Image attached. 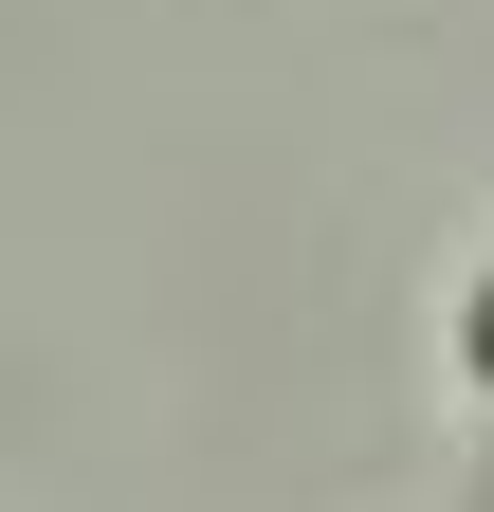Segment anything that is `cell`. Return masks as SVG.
Returning <instances> with one entry per match:
<instances>
[{"label":"cell","mask_w":494,"mask_h":512,"mask_svg":"<svg viewBox=\"0 0 494 512\" xmlns=\"http://www.w3.org/2000/svg\"><path fill=\"white\" fill-rule=\"evenodd\" d=\"M440 384H458V439H476V494L458 512H494V238L458 256V293H440Z\"/></svg>","instance_id":"6da1fadb"}]
</instances>
